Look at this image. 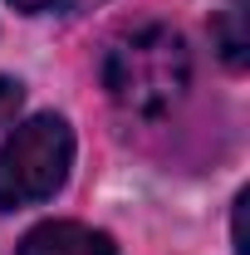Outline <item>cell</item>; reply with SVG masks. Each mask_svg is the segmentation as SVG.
<instances>
[{
    "mask_svg": "<svg viewBox=\"0 0 250 255\" xmlns=\"http://www.w3.org/2000/svg\"><path fill=\"white\" fill-rule=\"evenodd\" d=\"M187 84H191V54L187 39L172 25H137V30L118 34L103 54V89L123 113L157 118L187 94Z\"/></svg>",
    "mask_w": 250,
    "mask_h": 255,
    "instance_id": "obj_1",
    "label": "cell"
},
{
    "mask_svg": "<svg viewBox=\"0 0 250 255\" xmlns=\"http://www.w3.org/2000/svg\"><path fill=\"white\" fill-rule=\"evenodd\" d=\"M74 162V132L59 113H34L0 142V206H34L49 201L69 177Z\"/></svg>",
    "mask_w": 250,
    "mask_h": 255,
    "instance_id": "obj_2",
    "label": "cell"
},
{
    "mask_svg": "<svg viewBox=\"0 0 250 255\" xmlns=\"http://www.w3.org/2000/svg\"><path fill=\"white\" fill-rule=\"evenodd\" d=\"M15 255H118V246H113V236H103L94 226L44 221V226H34L30 236L20 241Z\"/></svg>",
    "mask_w": 250,
    "mask_h": 255,
    "instance_id": "obj_3",
    "label": "cell"
},
{
    "mask_svg": "<svg viewBox=\"0 0 250 255\" xmlns=\"http://www.w3.org/2000/svg\"><path fill=\"white\" fill-rule=\"evenodd\" d=\"M211 39H216V49H221V59H226V69H246V49H250V39H246V10H226L216 25H211Z\"/></svg>",
    "mask_w": 250,
    "mask_h": 255,
    "instance_id": "obj_4",
    "label": "cell"
},
{
    "mask_svg": "<svg viewBox=\"0 0 250 255\" xmlns=\"http://www.w3.org/2000/svg\"><path fill=\"white\" fill-rule=\"evenodd\" d=\"M20 103H25V89H20L15 79H0V128H5V123H15Z\"/></svg>",
    "mask_w": 250,
    "mask_h": 255,
    "instance_id": "obj_5",
    "label": "cell"
},
{
    "mask_svg": "<svg viewBox=\"0 0 250 255\" xmlns=\"http://www.w3.org/2000/svg\"><path fill=\"white\" fill-rule=\"evenodd\" d=\"M231 236H236V255H246V191L236 196V221H231Z\"/></svg>",
    "mask_w": 250,
    "mask_h": 255,
    "instance_id": "obj_6",
    "label": "cell"
},
{
    "mask_svg": "<svg viewBox=\"0 0 250 255\" xmlns=\"http://www.w3.org/2000/svg\"><path fill=\"white\" fill-rule=\"evenodd\" d=\"M15 10H25V15H34V10H54L59 0H10Z\"/></svg>",
    "mask_w": 250,
    "mask_h": 255,
    "instance_id": "obj_7",
    "label": "cell"
}]
</instances>
